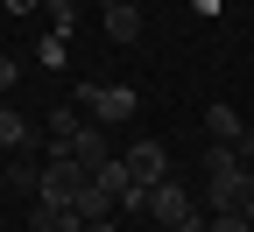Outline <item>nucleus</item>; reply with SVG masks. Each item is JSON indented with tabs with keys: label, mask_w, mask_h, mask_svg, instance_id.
<instances>
[{
	"label": "nucleus",
	"mask_w": 254,
	"mask_h": 232,
	"mask_svg": "<svg viewBox=\"0 0 254 232\" xmlns=\"http://www.w3.org/2000/svg\"><path fill=\"white\" fill-rule=\"evenodd\" d=\"M205 204L212 211H254V169L240 162V148H205Z\"/></svg>",
	"instance_id": "f257e3e1"
},
{
	"label": "nucleus",
	"mask_w": 254,
	"mask_h": 232,
	"mask_svg": "<svg viewBox=\"0 0 254 232\" xmlns=\"http://www.w3.org/2000/svg\"><path fill=\"white\" fill-rule=\"evenodd\" d=\"M78 106L92 113V127H113V120H134L141 92L134 85H78Z\"/></svg>",
	"instance_id": "f03ea898"
},
{
	"label": "nucleus",
	"mask_w": 254,
	"mask_h": 232,
	"mask_svg": "<svg viewBox=\"0 0 254 232\" xmlns=\"http://www.w3.org/2000/svg\"><path fill=\"white\" fill-rule=\"evenodd\" d=\"M85 183H92V176L78 169L71 155H50V162H43V183H36V204H78Z\"/></svg>",
	"instance_id": "7ed1b4c3"
},
{
	"label": "nucleus",
	"mask_w": 254,
	"mask_h": 232,
	"mask_svg": "<svg viewBox=\"0 0 254 232\" xmlns=\"http://www.w3.org/2000/svg\"><path fill=\"white\" fill-rule=\"evenodd\" d=\"M120 169H127V183L155 190V183H170V148H163V141H134V148L120 155Z\"/></svg>",
	"instance_id": "20e7f679"
},
{
	"label": "nucleus",
	"mask_w": 254,
	"mask_h": 232,
	"mask_svg": "<svg viewBox=\"0 0 254 232\" xmlns=\"http://www.w3.org/2000/svg\"><path fill=\"white\" fill-rule=\"evenodd\" d=\"M71 162H78L85 176H99L106 162H113V141H106V127H92V120H85L78 134H71Z\"/></svg>",
	"instance_id": "39448f33"
},
{
	"label": "nucleus",
	"mask_w": 254,
	"mask_h": 232,
	"mask_svg": "<svg viewBox=\"0 0 254 232\" xmlns=\"http://www.w3.org/2000/svg\"><path fill=\"white\" fill-rule=\"evenodd\" d=\"M148 211L163 218L170 232H184L190 218H198V204H190V197H184V183H155V190H148Z\"/></svg>",
	"instance_id": "423d86ee"
},
{
	"label": "nucleus",
	"mask_w": 254,
	"mask_h": 232,
	"mask_svg": "<svg viewBox=\"0 0 254 232\" xmlns=\"http://www.w3.org/2000/svg\"><path fill=\"white\" fill-rule=\"evenodd\" d=\"M85 218H78V204H36L28 211V232H78Z\"/></svg>",
	"instance_id": "0eeeda50"
},
{
	"label": "nucleus",
	"mask_w": 254,
	"mask_h": 232,
	"mask_svg": "<svg viewBox=\"0 0 254 232\" xmlns=\"http://www.w3.org/2000/svg\"><path fill=\"white\" fill-rule=\"evenodd\" d=\"M0 148H7V155H21V148H36V127H28L14 106H7V98H0Z\"/></svg>",
	"instance_id": "6e6552de"
},
{
	"label": "nucleus",
	"mask_w": 254,
	"mask_h": 232,
	"mask_svg": "<svg viewBox=\"0 0 254 232\" xmlns=\"http://www.w3.org/2000/svg\"><path fill=\"white\" fill-rule=\"evenodd\" d=\"M205 127H212V141H219V148H240V134H247L240 113L226 106V98H219V106H205Z\"/></svg>",
	"instance_id": "1a4fd4ad"
},
{
	"label": "nucleus",
	"mask_w": 254,
	"mask_h": 232,
	"mask_svg": "<svg viewBox=\"0 0 254 232\" xmlns=\"http://www.w3.org/2000/svg\"><path fill=\"white\" fill-rule=\"evenodd\" d=\"M113 211H120V204H113V190H106V183H99V176H92V183H85V190H78V218H85V225H92V218H113Z\"/></svg>",
	"instance_id": "9d476101"
},
{
	"label": "nucleus",
	"mask_w": 254,
	"mask_h": 232,
	"mask_svg": "<svg viewBox=\"0 0 254 232\" xmlns=\"http://www.w3.org/2000/svg\"><path fill=\"white\" fill-rule=\"evenodd\" d=\"M106 36H113V43H134V36H141V7L113 0V7H106Z\"/></svg>",
	"instance_id": "9b49d317"
},
{
	"label": "nucleus",
	"mask_w": 254,
	"mask_h": 232,
	"mask_svg": "<svg viewBox=\"0 0 254 232\" xmlns=\"http://www.w3.org/2000/svg\"><path fill=\"white\" fill-rule=\"evenodd\" d=\"M205 232H254V218H247V211H212Z\"/></svg>",
	"instance_id": "f8f14e48"
},
{
	"label": "nucleus",
	"mask_w": 254,
	"mask_h": 232,
	"mask_svg": "<svg viewBox=\"0 0 254 232\" xmlns=\"http://www.w3.org/2000/svg\"><path fill=\"white\" fill-rule=\"evenodd\" d=\"M64 43H71V36H43V43H36V63L57 71V63H64Z\"/></svg>",
	"instance_id": "ddd939ff"
},
{
	"label": "nucleus",
	"mask_w": 254,
	"mask_h": 232,
	"mask_svg": "<svg viewBox=\"0 0 254 232\" xmlns=\"http://www.w3.org/2000/svg\"><path fill=\"white\" fill-rule=\"evenodd\" d=\"M43 7L57 14V36H71V21H78V0H43Z\"/></svg>",
	"instance_id": "4468645a"
},
{
	"label": "nucleus",
	"mask_w": 254,
	"mask_h": 232,
	"mask_svg": "<svg viewBox=\"0 0 254 232\" xmlns=\"http://www.w3.org/2000/svg\"><path fill=\"white\" fill-rule=\"evenodd\" d=\"M99 183L113 190V204H120V190H127V169H120V155H113V162H106V169H99Z\"/></svg>",
	"instance_id": "2eb2a0df"
},
{
	"label": "nucleus",
	"mask_w": 254,
	"mask_h": 232,
	"mask_svg": "<svg viewBox=\"0 0 254 232\" xmlns=\"http://www.w3.org/2000/svg\"><path fill=\"white\" fill-rule=\"evenodd\" d=\"M14 78H21V63H14V56H0V98L14 92Z\"/></svg>",
	"instance_id": "dca6fc26"
},
{
	"label": "nucleus",
	"mask_w": 254,
	"mask_h": 232,
	"mask_svg": "<svg viewBox=\"0 0 254 232\" xmlns=\"http://www.w3.org/2000/svg\"><path fill=\"white\" fill-rule=\"evenodd\" d=\"M190 14H205V21H212V14H226V0H190Z\"/></svg>",
	"instance_id": "f3484780"
},
{
	"label": "nucleus",
	"mask_w": 254,
	"mask_h": 232,
	"mask_svg": "<svg viewBox=\"0 0 254 232\" xmlns=\"http://www.w3.org/2000/svg\"><path fill=\"white\" fill-rule=\"evenodd\" d=\"M28 7H43V0H0V14H28Z\"/></svg>",
	"instance_id": "a211bd4d"
},
{
	"label": "nucleus",
	"mask_w": 254,
	"mask_h": 232,
	"mask_svg": "<svg viewBox=\"0 0 254 232\" xmlns=\"http://www.w3.org/2000/svg\"><path fill=\"white\" fill-rule=\"evenodd\" d=\"M78 232H113V218H92V225H78Z\"/></svg>",
	"instance_id": "6ab92c4d"
},
{
	"label": "nucleus",
	"mask_w": 254,
	"mask_h": 232,
	"mask_svg": "<svg viewBox=\"0 0 254 232\" xmlns=\"http://www.w3.org/2000/svg\"><path fill=\"white\" fill-rule=\"evenodd\" d=\"M0 169H7V148H0Z\"/></svg>",
	"instance_id": "aec40b11"
},
{
	"label": "nucleus",
	"mask_w": 254,
	"mask_h": 232,
	"mask_svg": "<svg viewBox=\"0 0 254 232\" xmlns=\"http://www.w3.org/2000/svg\"><path fill=\"white\" fill-rule=\"evenodd\" d=\"M99 7H113V0H99Z\"/></svg>",
	"instance_id": "412c9836"
}]
</instances>
